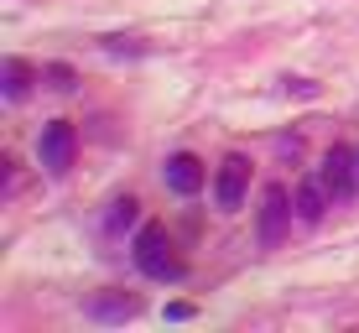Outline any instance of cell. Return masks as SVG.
Segmentation results:
<instances>
[{
  "mask_svg": "<svg viewBox=\"0 0 359 333\" xmlns=\"http://www.w3.org/2000/svg\"><path fill=\"white\" fill-rule=\"evenodd\" d=\"M135 266H141L151 281H177V276H182V261L172 255L162 224H146L141 234H135Z\"/></svg>",
  "mask_w": 359,
  "mask_h": 333,
  "instance_id": "obj_1",
  "label": "cell"
},
{
  "mask_svg": "<svg viewBox=\"0 0 359 333\" xmlns=\"http://www.w3.org/2000/svg\"><path fill=\"white\" fill-rule=\"evenodd\" d=\"M287 224H292V193L281 182H271L266 198H261V250H276Z\"/></svg>",
  "mask_w": 359,
  "mask_h": 333,
  "instance_id": "obj_2",
  "label": "cell"
},
{
  "mask_svg": "<svg viewBox=\"0 0 359 333\" xmlns=\"http://www.w3.org/2000/svg\"><path fill=\"white\" fill-rule=\"evenodd\" d=\"M36 151H42V167L53 172V177H63L73 167V151H79V135H73L68 120H53V125L42 130V141H36Z\"/></svg>",
  "mask_w": 359,
  "mask_h": 333,
  "instance_id": "obj_3",
  "label": "cell"
},
{
  "mask_svg": "<svg viewBox=\"0 0 359 333\" xmlns=\"http://www.w3.org/2000/svg\"><path fill=\"white\" fill-rule=\"evenodd\" d=\"M359 156H349L344 151V146H333V151L323 156V172H318V182H323V188L333 193V198H349L354 193V182H359Z\"/></svg>",
  "mask_w": 359,
  "mask_h": 333,
  "instance_id": "obj_4",
  "label": "cell"
},
{
  "mask_svg": "<svg viewBox=\"0 0 359 333\" xmlns=\"http://www.w3.org/2000/svg\"><path fill=\"white\" fill-rule=\"evenodd\" d=\"M245 182H250V162L245 156H224V167H219V182H214V198L224 214H234L245 198Z\"/></svg>",
  "mask_w": 359,
  "mask_h": 333,
  "instance_id": "obj_5",
  "label": "cell"
},
{
  "mask_svg": "<svg viewBox=\"0 0 359 333\" xmlns=\"http://www.w3.org/2000/svg\"><path fill=\"white\" fill-rule=\"evenodd\" d=\"M167 188L182 193V198H193V193L203 188V162H198V156H188V151H177V156L167 162Z\"/></svg>",
  "mask_w": 359,
  "mask_h": 333,
  "instance_id": "obj_6",
  "label": "cell"
},
{
  "mask_svg": "<svg viewBox=\"0 0 359 333\" xmlns=\"http://www.w3.org/2000/svg\"><path fill=\"white\" fill-rule=\"evenodd\" d=\"M141 313V297H126V292H104V297L89 302V318H104V323H120V318Z\"/></svg>",
  "mask_w": 359,
  "mask_h": 333,
  "instance_id": "obj_7",
  "label": "cell"
},
{
  "mask_svg": "<svg viewBox=\"0 0 359 333\" xmlns=\"http://www.w3.org/2000/svg\"><path fill=\"white\" fill-rule=\"evenodd\" d=\"M323 208H328V188L323 182H302V188H297V219H302V224H318Z\"/></svg>",
  "mask_w": 359,
  "mask_h": 333,
  "instance_id": "obj_8",
  "label": "cell"
},
{
  "mask_svg": "<svg viewBox=\"0 0 359 333\" xmlns=\"http://www.w3.org/2000/svg\"><path fill=\"white\" fill-rule=\"evenodd\" d=\"M0 83H6V100H27V89H32V68L21 63V57H11V63L0 68Z\"/></svg>",
  "mask_w": 359,
  "mask_h": 333,
  "instance_id": "obj_9",
  "label": "cell"
},
{
  "mask_svg": "<svg viewBox=\"0 0 359 333\" xmlns=\"http://www.w3.org/2000/svg\"><path fill=\"white\" fill-rule=\"evenodd\" d=\"M130 219H135V198H120V203H115V214H109V224L120 229V224H130Z\"/></svg>",
  "mask_w": 359,
  "mask_h": 333,
  "instance_id": "obj_10",
  "label": "cell"
},
{
  "mask_svg": "<svg viewBox=\"0 0 359 333\" xmlns=\"http://www.w3.org/2000/svg\"><path fill=\"white\" fill-rule=\"evenodd\" d=\"M47 79H53V89H73V68H63V63L47 68Z\"/></svg>",
  "mask_w": 359,
  "mask_h": 333,
  "instance_id": "obj_11",
  "label": "cell"
}]
</instances>
